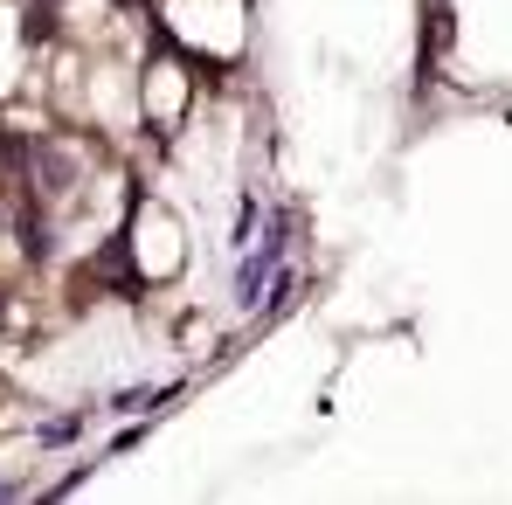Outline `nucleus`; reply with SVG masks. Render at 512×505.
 <instances>
[{"mask_svg":"<svg viewBox=\"0 0 512 505\" xmlns=\"http://www.w3.org/2000/svg\"><path fill=\"white\" fill-rule=\"evenodd\" d=\"M180 104H187V70H180L173 56H160V63L146 70V111H153L160 125H173V118H180Z\"/></svg>","mask_w":512,"mask_h":505,"instance_id":"2","label":"nucleus"},{"mask_svg":"<svg viewBox=\"0 0 512 505\" xmlns=\"http://www.w3.org/2000/svg\"><path fill=\"white\" fill-rule=\"evenodd\" d=\"M132 263H139V277H173L180 270V229H173L167 208H139V222H132Z\"/></svg>","mask_w":512,"mask_h":505,"instance_id":"1","label":"nucleus"}]
</instances>
